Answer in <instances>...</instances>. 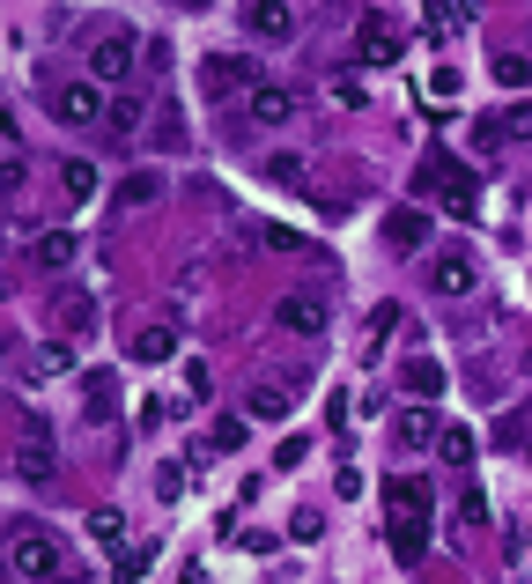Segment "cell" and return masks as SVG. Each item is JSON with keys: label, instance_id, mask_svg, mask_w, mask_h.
<instances>
[{"label": "cell", "instance_id": "6da1fadb", "mask_svg": "<svg viewBox=\"0 0 532 584\" xmlns=\"http://www.w3.org/2000/svg\"><path fill=\"white\" fill-rule=\"evenodd\" d=\"M385 518H392V555L399 562H422V525H429V488L414 474L385 481Z\"/></svg>", "mask_w": 532, "mask_h": 584}, {"label": "cell", "instance_id": "7a4b0ae2", "mask_svg": "<svg viewBox=\"0 0 532 584\" xmlns=\"http://www.w3.org/2000/svg\"><path fill=\"white\" fill-rule=\"evenodd\" d=\"M15 474L30 488H45L60 474V444H52V414L45 407H15Z\"/></svg>", "mask_w": 532, "mask_h": 584}, {"label": "cell", "instance_id": "3957f363", "mask_svg": "<svg viewBox=\"0 0 532 584\" xmlns=\"http://www.w3.org/2000/svg\"><path fill=\"white\" fill-rule=\"evenodd\" d=\"M133 60H141V37L133 30H97L89 37V82H126Z\"/></svg>", "mask_w": 532, "mask_h": 584}, {"label": "cell", "instance_id": "277c9868", "mask_svg": "<svg viewBox=\"0 0 532 584\" xmlns=\"http://www.w3.org/2000/svg\"><path fill=\"white\" fill-rule=\"evenodd\" d=\"M8 570L23 577V584H52V577L67 570V555L52 548L45 533H15V540H8Z\"/></svg>", "mask_w": 532, "mask_h": 584}, {"label": "cell", "instance_id": "5b68a950", "mask_svg": "<svg viewBox=\"0 0 532 584\" xmlns=\"http://www.w3.org/2000/svg\"><path fill=\"white\" fill-rule=\"evenodd\" d=\"M200 89H207V97L259 89V60H252V52H215V60H200Z\"/></svg>", "mask_w": 532, "mask_h": 584}, {"label": "cell", "instance_id": "8992f818", "mask_svg": "<svg viewBox=\"0 0 532 584\" xmlns=\"http://www.w3.org/2000/svg\"><path fill=\"white\" fill-rule=\"evenodd\" d=\"M274 326L281 333H303V341H311V333H326V289H289L274 304Z\"/></svg>", "mask_w": 532, "mask_h": 584}, {"label": "cell", "instance_id": "52a82bcc", "mask_svg": "<svg viewBox=\"0 0 532 584\" xmlns=\"http://www.w3.org/2000/svg\"><path fill=\"white\" fill-rule=\"evenodd\" d=\"M52 119L60 126H97V119H111V104L97 97V82H67V89H52Z\"/></svg>", "mask_w": 532, "mask_h": 584}, {"label": "cell", "instance_id": "ba28073f", "mask_svg": "<svg viewBox=\"0 0 532 584\" xmlns=\"http://www.w3.org/2000/svg\"><path fill=\"white\" fill-rule=\"evenodd\" d=\"M355 45H363V60H370V67H392L399 52H407V37L392 30V15H377V8H370L363 23H355Z\"/></svg>", "mask_w": 532, "mask_h": 584}, {"label": "cell", "instance_id": "9c48e42d", "mask_svg": "<svg viewBox=\"0 0 532 584\" xmlns=\"http://www.w3.org/2000/svg\"><path fill=\"white\" fill-rule=\"evenodd\" d=\"M74 252H82V237H74V230H37L30 237V267L37 274H67Z\"/></svg>", "mask_w": 532, "mask_h": 584}, {"label": "cell", "instance_id": "30bf717a", "mask_svg": "<svg viewBox=\"0 0 532 584\" xmlns=\"http://www.w3.org/2000/svg\"><path fill=\"white\" fill-rule=\"evenodd\" d=\"M163 193H170V178H163V171H133L119 193H111V207H119V222H126V215H141V207H156Z\"/></svg>", "mask_w": 532, "mask_h": 584}, {"label": "cell", "instance_id": "8fae6325", "mask_svg": "<svg viewBox=\"0 0 532 584\" xmlns=\"http://www.w3.org/2000/svg\"><path fill=\"white\" fill-rule=\"evenodd\" d=\"M244 111H252L259 126H289L296 111H303V97H296V89H274V82H259V89H252V104H244Z\"/></svg>", "mask_w": 532, "mask_h": 584}, {"label": "cell", "instance_id": "7c38bea8", "mask_svg": "<svg viewBox=\"0 0 532 584\" xmlns=\"http://www.w3.org/2000/svg\"><path fill=\"white\" fill-rule=\"evenodd\" d=\"M436 230L429 222V207H392V222H385V244L392 252H422V237Z\"/></svg>", "mask_w": 532, "mask_h": 584}, {"label": "cell", "instance_id": "4fadbf2b", "mask_svg": "<svg viewBox=\"0 0 532 584\" xmlns=\"http://www.w3.org/2000/svg\"><path fill=\"white\" fill-rule=\"evenodd\" d=\"M244 37H266V45H289V37H296V8H244Z\"/></svg>", "mask_w": 532, "mask_h": 584}, {"label": "cell", "instance_id": "5bb4252c", "mask_svg": "<svg viewBox=\"0 0 532 584\" xmlns=\"http://www.w3.org/2000/svg\"><path fill=\"white\" fill-rule=\"evenodd\" d=\"M244 407H252V422H289V414H296V392L289 385H252V400H244Z\"/></svg>", "mask_w": 532, "mask_h": 584}, {"label": "cell", "instance_id": "9a60e30c", "mask_svg": "<svg viewBox=\"0 0 532 584\" xmlns=\"http://www.w3.org/2000/svg\"><path fill=\"white\" fill-rule=\"evenodd\" d=\"M170 355H178V326H148V333H133V363H170Z\"/></svg>", "mask_w": 532, "mask_h": 584}, {"label": "cell", "instance_id": "2e32d148", "mask_svg": "<svg viewBox=\"0 0 532 584\" xmlns=\"http://www.w3.org/2000/svg\"><path fill=\"white\" fill-rule=\"evenodd\" d=\"M429 281H436V289H444V296H473V259L444 252V259H436V267H429Z\"/></svg>", "mask_w": 532, "mask_h": 584}, {"label": "cell", "instance_id": "e0dca14e", "mask_svg": "<svg viewBox=\"0 0 532 584\" xmlns=\"http://www.w3.org/2000/svg\"><path fill=\"white\" fill-rule=\"evenodd\" d=\"M399 385H407V392H414V400H436V392H444V370H436V363H429V355H414V363H407V370H399Z\"/></svg>", "mask_w": 532, "mask_h": 584}, {"label": "cell", "instance_id": "ac0fdd59", "mask_svg": "<svg viewBox=\"0 0 532 584\" xmlns=\"http://www.w3.org/2000/svg\"><path fill=\"white\" fill-rule=\"evenodd\" d=\"M148 562H156V548H119V555H111V584H141Z\"/></svg>", "mask_w": 532, "mask_h": 584}, {"label": "cell", "instance_id": "d6986e66", "mask_svg": "<svg viewBox=\"0 0 532 584\" xmlns=\"http://www.w3.org/2000/svg\"><path fill=\"white\" fill-rule=\"evenodd\" d=\"M422 437H444V429H436V407H414V414H399V444H422Z\"/></svg>", "mask_w": 532, "mask_h": 584}, {"label": "cell", "instance_id": "ffe728a7", "mask_svg": "<svg viewBox=\"0 0 532 584\" xmlns=\"http://www.w3.org/2000/svg\"><path fill=\"white\" fill-rule=\"evenodd\" d=\"M60 193L67 200H89V193H97V163H60Z\"/></svg>", "mask_w": 532, "mask_h": 584}, {"label": "cell", "instance_id": "44dd1931", "mask_svg": "<svg viewBox=\"0 0 532 584\" xmlns=\"http://www.w3.org/2000/svg\"><path fill=\"white\" fill-rule=\"evenodd\" d=\"M60 370H74V348H37L23 363V378H60Z\"/></svg>", "mask_w": 532, "mask_h": 584}, {"label": "cell", "instance_id": "7402d4cb", "mask_svg": "<svg viewBox=\"0 0 532 584\" xmlns=\"http://www.w3.org/2000/svg\"><path fill=\"white\" fill-rule=\"evenodd\" d=\"M82 392H89V414H111V400H119V378H111V370H89Z\"/></svg>", "mask_w": 532, "mask_h": 584}, {"label": "cell", "instance_id": "603a6c76", "mask_svg": "<svg viewBox=\"0 0 532 584\" xmlns=\"http://www.w3.org/2000/svg\"><path fill=\"white\" fill-rule=\"evenodd\" d=\"M111 134H141V97H133V89H126V97H111Z\"/></svg>", "mask_w": 532, "mask_h": 584}, {"label": "cell", "instance_id": "cb8c5ba5", "mask_svg": "<svg viewBox=\"0 0 532 584\" xmlns=\"http://www.w3.org/2000/svg\"><path fill=\"white\" fill-rule=\"evenodd\" d=\"M392 326H399V304H377V311H370V326H363V355H377V341H385Z\"/></svg>", "mask_w": 532, "mask_h": 584}, {"label": "cell", "instance_id": "d4e9b609", "mask_svg": "<svg viewBox=\"0 0 532 584\" xmlns=\"http://www.w3.org/2000/svg\"><path fill=\"white\" fill-rule=\"evenodd\" d=\"M89 540H104V548H119V540H126V518H119V511H89Z\"/></svg>", "mask_w": 532, "mask_h": 584}, {"label": "cell", "instance_id": "484cf974", "mask_svg": "<svg viewBox=\"0 0 532 584\" xmlns=\"http://www.w3.org/2000/svg\"><path fill=\"white\" fill-rule=\"evenodd\" d=\"M89 318H97L89 296H60V326H67V333H89Z\"/></svg>", "mask_w": 532, "mask_h": 584}, {"label": "cell", "instance_id": "4316f807", "mask_svg": "<svg viewBox=\"0 0 532 584\" xmlns=\"http://www.w3.org/2000/svg\"><path fill=\"white\" fill-rule=\"evenodd\" d=\"M436 451H444L451 466H473V429H444V437H436Z\"/></svg>", "mask_w": 532, "mask_h": 584}, {"label": "cell", "instance_id": "83f0119b", "mask_svg": "<svg viewBox=\"0 0 532 584\" xmlns=\"http://www.w3.org/2000/svg\"><path fill=\"white\" fill-rule=\"evenodd\" d=\"M496 82L503 89H525L532 82V60H525V52H503V60H496Z\"/></svg>", "mask_w": 532, "mask_h": 584}, {"label": "cell", "instance_id": "f1b7e54d", "mask_svg": "<svg viewBox=\"0 0 532 584\" xmlns=\"http://www.w3.org/2000/svg\"><path fill=\"white\" fill-rule=\"evenodd\" d=\"M473 23V8H429V37H451V30H466Z\"/></svg>", "mask_w": 532, "mask_h": 584}, {"label": "cell", "instance_id": "f546056e", "mask_svg": "<svg viewBox=\"0 0 532 584\" xmlns=\"http://www.w3.org/2000/svg\"><path fill=\"white\" fill-rule=\"evenodd\" d=\"M259 230H266L274 252H303V230H289V222H259Z\"/></svg>", "mask_w": 532, "mask_h": 584}, {"label": "cell", "instance_id": "4dcf8cb0", "mask_svg": "<svg viewBox=\"0 0 532 584\" xmlns=\"http://www.w3.org/2000/svg\"><path fill=\"white\" fill-rule=\"evenodd\" d=\"M318 533H326V518H318V511H296V518H289V540H303V548H311Z\"/></svg>", "mask_w": 532, "mask_h": 584}, {"label": "cell", "instance_id": "1f68e13d", "mask_svg": "<svg viewBox=\"0 0 532 584\" xmlns=\"http://www.w3.org/2000/svg\"><path fill=\"white\" fill-rule=\"evenodd\" d=\"M266 178H274V185H303V156H274V163H266Z\"/></svg>", "mask_w": 532, "mask_h": 584}, {"label": "cell", "instance_id": "d6a6232c", "mask_svg": "<svg viewBox=\"0 0 532 584\" xmlns=\"http://www.w3.org/2000/svg\"><path fill=\"white\" fill-rule=\"evenodd\" d=\"M333 97H340V104H363V74L340 67V74H333Z\"/></svg>", "mask_w": 532, "mask_h": 584}, {"label": "cell", "instance_id": "836d02e7", "mask_svg": "<svg viewBox=\"0 0 532 584\" xmlns=\"http://www.w3.org/2000/svg\"><path fill=\"white\" fill-rule=\"evenodd\" d=\"M156 496H163V503L185 496V466H163V474H156Z\"/></svg>", "mask_w": 532, "mask_h": 584}, {"label": "cell", "instance_id": "e575fe53", "mask_svg": "<svg viewBox=\"0 0 532 584\" xmlns=\"http://www.w3.org/2000/svg\"><path fill=\"white\" fill-rule=\"evenodd\" d=\"M244 444V422H237V414H222V422H215V451H237Z\"/></svg>", "mask_w": 532, "mask_h": 584}, {"label": "cell", "instance_id": "d590c367", "mask_svg": "<svg viewBox=\"0 0 532 584\" xmlns=\"http://www.w3.org/2000/svg\"><path fill=\"white\" fill-rule=\"evenodd\" d=\"M503 141H532V104H518V111L503 119Z\"/></svg>", "mask_w": 532, "mask_h": 584}, {"label": "cell", "instance_id": "8d00e7d4", "mask_svg": "<svg viewBox=\"0 0 532 584\" xmlns=\"http://www.w3.org/2000/svg\"><path fill=\"white\" fill-rule=\"evenodd\" d=\"M459 511H466V525H488V496H481V488H466Z\"/></svg>", "mask_w": 532, "mask_h": 584}, {"label": "cell", "instance_id": "74e56055", "mask_svg": "<svg viewBox=\"0 0 532 584\" xmlns=\"http://www.w3.org/2000/svg\"><path fill=\"white\" fill-rule=\"evenodd\" d=\"M207 385H215V378H207V363H185V392H193V400H207Z\"/></svg>", "mask_w": 532, "mask_h": 584}, {"label": "cell", "instance_id": "f35d334b", "mask_svg": "<svg viewBox=\"0 0 532 584\" xmlns=\"http://www.w3.org/2000/svg\"><path fill=\"white\" fill-rule=\"evenodd\" d=\"M156 148H185V126L178 119H156Z\"/></svg>", "mask_w": 532, "mask_h": 584}, {"label": "cell", "instance_id": "ab89813d", "mask_svg": "<svg viewBox=\"0 0 532 584\" xmlns=\"http://www.w3.org/2000/svg\"><path fill=\"white\" fill-rule=\"evenodd\" d=\"M525 548H532V525H525Z\"/></svg>", "mask_w": 532, "mask_h": 584}]
</instances>
